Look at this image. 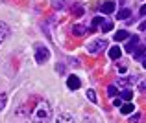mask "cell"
<instances>
[{
	"label": "cell",
	"mask_w": 146,
	"mask_h": 123,
	"mask_svg": "<svg viewBox=\"0 0 146 123\" xmlns=\"http://www.w3.org/2000/svg\"><path fill=\"white\" fill-rule=\"evenodd\" d=\"M52 120V107L48 101H39L35 109L30 114V121L32 123H50Z\"/></svg>",
	"instance_id": "1"
},
{
	"label": "cell",
	"mask_w": 146,
	"mask_h": 123,
	"mask_svg": "<svg viewBox=\"0 0 146 123\" xmlns=\"http://www.w3.org/2000/svg\"><path fill=\"white\" fill-rule=\"evenodd\" d=\"M35 59H37V63H39V64L46 63V61L50 59L48 48H44V46H37V50H35Z\"/></svg>",
	"instance_id": "2"
},
{
	"label": "cell",
	"mask_w": 146,
	"mask_h": 123,
	"mask_svg": "<svg viewBox=\"0 0 146 123\" xmlns=\"http://www.w3.org/2000/svg\"><path fill=\"white\" fill-rule=\"evenodd\" d=\"M106 44H107V41L96 39V41H93V42L87 44V52H89V53H96V52H100V50L106 48Z\"/></svg>",
	"instance_id": "3"
},
{
	"label": "cell",
	"mask_w": 146,
	"mask_h": 123,
	"mask_svg": "<svg viewBox=\"0 0 146 123\" xmlns=\"http://www.w3.org/2000/svg\"><path fill=\"white\" fill-rule=\"evenodd\" d=\"M115 9H117V4H115L113 0H107V2H104L102 6H100V11H102L104 15H111Z\"/></svg>",
	"instance_id": "4"
},
{
	"label": "cell",
	"mask_w": 146,
	"mask_h": 123,
	"mask_svg": "<svg viewBox=\"0 0 146 123\" xmlns=\"http://www.w3.org/2000/svg\"><path fill=\"white\" fill-rule=\"evenodd\" d=\"M139 46V37L137 35H133V37H128V44H126V52H129V53H133L135 52V48Z\"/></svg>",
	"instance_id": "5"
},
{
	"label": "cell",
	"mask_w": 146,
	"mask_h": 123,
	"mask_svg": "<svg viewBox=\"0 0 146 123\" xmlns=\"http://www.w3.org/2000/svg\"><path fill=\"white\" fill-rule=\"evenodd\" d=\"M80 84H82L80 77H76V75H68V79H67V86L70 88V90H78Z\"/></svg>",
	"instance_id": "6"
},
{
	"label": "cell",
	"mask_w": 146,
	"mask_h": 123,
	"mask_svg": "<svg viewBox=\"0 0 146 123\" xmlns=\"http://www.w3.org/2000/svg\"><path fill=\"white\" fill-rule=\"evenodd\" d=\"M56 123H74V118H72V114H68V112H61L59 116L56 118Z\"/></svg>",
	"instance_id": "7"
},
{
	"label": "cell",
	"mask_w": 146,
	"mask_h": 123,
	"mask_svg": "<svg viewBox=\"0 0 146 123\" xmlns=\"http://www.w3.org/2000/svg\"><path fill=\"white\" fill-rule=\"evenodd\" d=\"M146 57V46H137L135 52H133V59L135 61H141Z\"/></svg>",
	"instance_id": "8"
},
{
	"label": "cell",
	"mask_w": 146,
	"mask_h": 123,
	"mask_svg": "<svg viewBox=\"0 0 146 123\" xmlns=\"http://www.w3.org/2000/svg\"><path fill=\"white\" fill-rule=\"evenodd\" d=\"M7 35H9V26H7L6 22H0V42L6 39Z\"/></svg>",
	"instance_id": "9"
},
{
	"label": "cell",
	"mask_w": 146,
	"mask_h": 123,
	"mask_svg": "<svg viewBox=\"0 0 146 123\" xmlns=\"http://www.w3.org/2000/svg\"><path fill=\"white\" fill-rule=\"evenodd\" d=\"M85 26H82V24H76V26H72V35H76V37H82V35H85Z\"/></svg>",
	"instance_id": "10"
},
{
	"label": "cell",
	"mask_w": 146,
	"mask_h": 123,
	"mask_svg": "<svg viewBox=\"0 0 146 123\" xmlns=\"http://www.w3.org/2000/svg\"><path fill=\"white\" fill-rule=\"evenodd\" d=\"M129 15H131V11H129L128 7H124V9H120V11H118V15H115V17H117L118 20H128Z\"/></svg>",
	"instance_id": "11"
},
{
	"label": "cell",
	"mask_w": 146,
	"mask_h": 123,
	"mask_svg": "<svg viewBox=\"0 0 146 123\" xmlns=\"http://www.w3.org/2000/svg\"><path fill=\"white\" fill-rule=\"evenodd\" d=\"M120 55H122V50L118 48V46H113V48L109 50V57L111 59H120Z\"/></svg>",
	"instance_id": "12"
},
{
	"label": "cell",
	"mask_w": 146,
	"mask_h": 123,
	"mask_svg": "<svg viewBox=\"0 0 146 123\" xmlns=\"http://www.w3.org/2000/svg\"><path fill=\"white\" fill-rule=\"evenodd\" d=\"M120 112L124 114V116L131 114V112H133V103H126V105H122V107H120Z\"/></svg>",
	"instance_id": "13"
},
{
	"label": "cell",
	"mask_w": 146,
	"mask_h": 123,
	"mask_svg": "<svg viewBox=\"0 0 146 123\" xmlns=\"http://www.w3.org/2000/svg\"><path fill=\"white\" fill-rule=\"evenodd\" d=\"M100 24H104V17H94V18H93V24H91V29H89V31H94V29H96Z\"/></svg>",
	"instance_id": "14"
},
{
	"label": "cell",
	"mask_w": 146,
	"mask_h": 123,
	"mask_svg": "<svg viewBox=\"0 0 146 123\" xmlns=\"http://www.w3.org/2000/svg\"><path fill=\"white\" fill-rule=\"evenodd\" d=\"M128 31H126V29H120V31H117V33H115V41H124V39H128Z\"/></svg>",
	"instance_id": "15"
},
{
	"label": "cell",
	"mask_w": 146,
	"mask_h": 123,
	"mask_svg": "<svg viewBox=\"0 0 146 123\" xmlns=\"http://www.w3.org/2000/svg\"><path fill=\"white\" fill-rule=\"evenodd\" d=\"M135 83V77H126V79H118V84L120 86H126V84H133Z\"/></svg>",
	"instance_id": "16"
},
{
	"label": "cell",
	"mask_w": 146,
	"mask_h": 123,
	"mask_svg": "<svg viewBox=\"0 0 146 123\" xmlns=\"http://www.w3.org/2000/svg\"><path fill=\"white\" fill-rule=\"evenodd\" d=\"M131 97H133V92H131V90H124V92L120 94V99H126V101H129Z\"/></svg>",
	"instance_id": "17"
},
{
	"label": "cell",
	"mask_w": 146,
	"mask_h": 123,
	"mask_svg": "<svg viewBox=\"0 0 146 123\" xmlns=\"http://www.w3.org/2000/svg\"><path fill=\"white\" fill-rule=\"evenodd\" d=\"M87 99H89V101H93V103H96V94H94V90H87Z\"/></svg>",
	"instance_id": "18"
},
{
	"label": "cell",
	"mask_w": 146,
	"mask_h": 123,
	"mask_svg": "<svg viewBox=\"0 0 146 123\" xmlns=\"http://www.w3.org/2000/svg\"><path fill=\"white\" fill-rule=\"evenodd\" d=\"M113 29V24L111 22H107V20H104V24H102V31H111Z\"/></svg>",
	"instance_id": "19"
},
{
	"label": "cell",
	"mask_w": 146,
	"mask_h": 123,
	"mask_svg": "<svg viewBox=\"0 0 146 123\" xmlns=\"http://www.w3.org/2000/svg\"><path fill=\"white\" fill-rule=\"evenodd\" d=\"M107 94L113 97V96H117V86L115 84H111V86H107Z\"/></svg>",
	"instance_id": "20"
},
{
	"label": "cell",
	"mask_w": 146,
	"mask_h": 123,
	"mask_svg": "<svg viewBox=\"0 0 146 123\" xmlns=\"http://www.w3.org/2000/svg\"><path fill=\"white\" fill-rule=\"evenodd\" d=\"M141 121V114L137 112V114H133L131 118H129V123H139Z\"/></svg>",
	"instance_id": "21"
},
{
	"label": "cell",
	"mask_w": 146,
	"mask_h": 123,
	"mask_svg": "<svg viewBox=\"0 0 146 123\" xmlns=\"http://www.w3.org/2000/svg\"><path fill=\"white\" fill-rule=\"evenodd\" d=\"M6 99H7V96H6V94H0V110L6 107Z\"/></svg>",
	"instance_id": "22"
},
{
	"label": "cell",
	"mask_w": 146,
	"mask_h": 123,
	"mask_svg": "<svg viewBox=\"0 0 146 123\" xmlns=\"http://www.w3.org/2000/svg\"><path fill=\"white\" fill-rule=\"evenodd\" d=\"M83 15V7L82 6H76V17H82Z\"/></svg>",
	"instance_id": "23"
},
{
	"label": "cell",
	"mask_w": 146,
	"mask_h": 123,
	"mask_svg": "<svg viewBox=\"0 0 146 123\" xmlns=\"http://www.w3.org/2000/svg\"><path fill=\"white\" fill-rule=\"evenodd\" d=\"M113 105H115V107H122V99H120V97H117V99L113 101Z\"/></svg>",
	"instance_id": "24"
},
{
	"label": "cell",
	"mask_w": 146,
	"mask_h": 123,
	"mask_svg": "<svg viewBox=\"0 0 146 123\" xmlns=\"http://www.w3.org/2000/svg\"><path fill=\"white\" fill-rule=\"evenodd\" d=\"M139 29H143V31H146V20H144V22H141V24H139Z\"/></svg>",
	"instance_id": "25"
},
{
	"label": "cell",
	"mask_w": 146,
	"mask_h": 123,
	"mask_svg": "<svg viewBox=\"0 0 146 123\" xmlns=\"http://www.w3.org/2000/svg\"><path fill=\"white\" fill-rule=\"evenodd\" d=\"M139 88H141V90H146V79H144V81L139 84Z\"/></svg>",
	"instance_id": "26"
},
{
	"label": "cell",
	"mask_w": 146,
	"mask_h": 123,
	"mask_svg": "<svg viewBox=\"0 0 146 123\" xmlns=\"http://www.w3.org/2000/svg\"><path fill=\"white\" fill-rule=\"evenodd\" d=\"M54 7H63V2H54Z\"/></svg>",
	"instance_id": "27"
},
{
	"label": "cell",
	"mask_w": 146,
	"mask_h": 123,
	"mask_svg": "<svg viewBox=\"0 0 146 123\" xmlns=\"http://www.w3.org/2000/svg\"><path fill=\"white\" fill-rule=\"evenodd\" d=\"M141 15H146V4H144L143 7H141Z\"/></svg>",
	"instance_id": "28"
},
{
	"label": "cell",
	"mask_w": 146,
	"mask_h": 123,
	"mask_svg": "<svg viewBox=\"0 0 146 123\" xmlns=\"http://www.w3.org/2000/svg\"><path fill=\"white\" fill-rule=\"evenodd\" d=\"M83 123H96V121H93V120H91V118H89V120H85Z\"/></svg>",
	"instance_id": "29"
},
{
	"label": "cell",
	"mask_w": 146,
	"mask_h": 123,
	"mask_svg": "<svg viewBox=\"0 0 146 123\" xmlns=\"http://www.w3.org/2000/svg\"><path fill=\"white\" fill-rule=\"evenodd\" d=\"M143 66L146 68V57H144V61H143Z\"/></svg>",
	"instance_id": "30"
}]
</instances>
